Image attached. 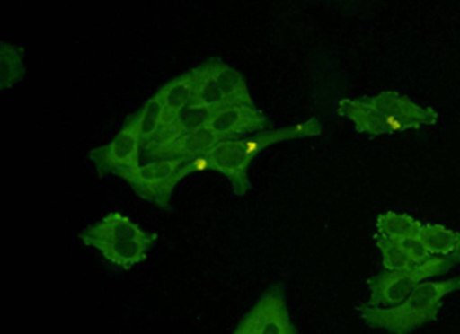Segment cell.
<instances>
[{
	"label": "cell",
	"mask_w": 460,
	"mask_h": 334,
	"mask_svg": "<svg viewBox=\"0 0 460 334\" xmlns=\"http://www.w3.org/2000/svg\"><path fill=\"white\" fill-rule=\"evenodd\" d=\"M336 110L366 136H392L433 127L440 120V112L398 91H382L364 99H341Z\"/></svg>",
	"instance_id": "obj_1"
},
{
	"label": "cell",
	"mask_w": 460,
	"mask_h": 334,
	"mask_svg": "<svg viewBox=\"0 0 460 334\" xmlns=\"http://www.w3.org/2000/svg\"><path fill=\"white\" fill-rule=\"evenodd\" d=\"M321 132H323L321 121L314 117L298 125L266 129L247 138L220 141L217 146L212 147V151L206 155V158H208L209 171H215L227 178L236 195H246L251 188L249 167L260 152L284 141L319 136Z\"/></svg>",
	"instance_id": "obj_2"
},
{
	"label": "cell",
	"mask_w": 460,
	"mask_h": 334,
	"mask_svg": "<svg viewBox=\"0 0 460 334\" xmlns=\"http://www.w3.org/2000/svg\"><path fill=\"white\" fill-rule=\"evenodd\" d=\"M456 290H460V277L422 282L398 305L372 307L362 303L358 313L368 327L392 334H408L438 318L444 299Z\"/></svg>",
	"instance_id": "obj_3"
},
{
	"label": "cell",
	"mask_w": 460,
	"mask_h": 334,
	"mask_svg": "<svg viewBox=\"0 0 460 334\" xmlns=\"http://www.w3.org/2000/svg\"><path fill=\"white\" fill-rule=\"evenodd\" d=\"M84 246L94 249L119 270L142 266L149 249L157 240L155 233L143 230L136 221L120 212H111L80 235Z\"/></svg>",
	"instance_id": "obj_4"
},
{
	"label": "cell",
	"mask_w": 460,
	"mask_h": 334,
	"mask_svg": "<svg viewBox=\"0 0 460 334\" xmlns=\"http://www.w3.org/2000/svg\"><path fill=\"white\" fill-rule=\"evenodd\" d=\"M192 173V158H175L151 160L121 172L119 177L125 180L140 198L155 204L160 209H168L175 188Z\"/></svg>",
	"instance_id": "obj_5"
},
{
	"label": "cell",
	"mask_w": 460,
	"mask_h": 334,
	"mask_svg": "<svg viewBox=\"0 0 460 334\" xmlns=\"http://www.w3.org/2000/svg\"><path fill=\"white\" fill-rule=\"evenodd\" d=\"M195 79L194 103L220 110L223 106L253 101L246 80L234 66L221 60H209L192 69Z\"/></svg>",
	"instance_id": "obj_6"
},
{
	"label": "cell",
	"mask_w": 460,
	"mask_h": 334,
	"mask_svg": "<svg viewBox=\"0 0 460 334\" xmlns=\"http://www.w3.org/2000/svg\"><path fill=\"white\" fill-rule=\"evenodd\" d=\"M453 256H433L429 261L414 267L405 272H385L373 277L368 281L372 307H393L398 305L411 294L414 288L429 277L444 275L455 264Z\"/></svg>",
	"instance_id": "obj_7"
},
{
	"label": "cell",
	"mask_w": 460,
	"mask_h": 334,
	"mask_svg": "<svg viewBox=\"0 0 460 334\" xmlns=\"http://www.w3.org/2000/svg\"><path fill=\"white\" fill-rule=\"evenodd\" d=\"M142 151L143 117L142 112H137L108 145L93 149L89 158L94 162L100 173L120 175L140 166Z\"/></svg>",
	"instance_id": "obj_8"
},
{
	"label": "cell",
	"mask_w": 460,
	"mask_h": 334,
	"mask_svg": "<svg viewBox=\"0 0 460 334\" xmlns=\"http://www.w3.org/2000/svg\"><path fill=\"white\" fill-rule=\"evenodd\" d=\"M232 334H298L281 287L269 288Z\"/></svg>",
	"instance_id": "obj_9"
},
{
	"label": "cell",
	"mask_w": 460,
	"mask_h": 334,
	"mask_svg": "<svg viewBox=\"0 0 460 334\" xmlns=\"http://www.w3.org/2000/svg\"><path fill=\"white\" fill-rule=\"evenodd\" d=\"M269 120L261 110H258L253 101L223 106L212 110L206 127L218 140H234L247 134L266 131Z\"/></svg>",
	"instance_id": "obj_10"
},
{
	"label": "cell",
	"mask_w": 460,
	"mask_h": 334,
	"mask_svg": "<svg viewBox=\"0 0 460 334\" xmlns=\"http://www.w3.org/2000/svg\"><path fill=\"white\" fill-rule=\"evenodd\" d=\"M376 246L381 251L382 266L387 272L411 270L433 258L419 236L401 241L376 240Z\"/></svg>",
	"instance_id": "obj_11"
},
{
	"label": "cell",
	"mask_w": 460,
	"mask_h": 334,
	"mask_svg": "<svg viewBox=\"0 0 460 334\" xmlns=\"http://www.w3.org/2000/svg\"><path fill=\"white\" fill-rule=\"evenodd\" d=\"M210 115H212V110H208V108H203V106L197 105V103L189 105L180 114L166 119L157 136L143 146V151L162 146V145H166V143H171V141L177 140V138H181V136L203 129L208 125Z\"/></svg>",
	"instance_id": "obj_12"
},
{
	"label": "cell",
	"mask_w": 460,
	"mask_h": 334,
	"mask_svg": "<svg viewBox=\"0 0 460 334\" xmlns=\"http://www.w3.org/2000/svg\"><path fill=\"white\" fill-rule=\"evenodd\" d=\"M195 79L192 69L181 74L164 84L157 94L154 95L169 117L180 114L189 105L194 103Z\"/></svg>",
	"instance_id": "obj_13"
},
{
	"label": "cell",
	"mask_w": 460,
	"mask_h": 334,
	"mask_svg": "<svg viewBox=\"0 0 460 334\" xmlns=\"http://www.w3.org/2000/svg\"><path fill=\"white\" fill-rule=\"evenodd\" d=\"M424 224L413 218L411 215L398 212H384L375 223V238L376 240L401 241L411 236H420Z\"/></svg>",
	"instance_id": "obj_14"
},
{
	"label": "cell",
	"mask_w": 460,
	"mask_h": 334,
	"mask_svg": "<svg viewBox=\"0 0 460 334\" xmlns=\"http://www.w3.org/2000/svg\"><path fill=\"white\" fill-rule=\"evenodd\" d=\"M419 238L424 242L429 255L451 256L457 244L459 232L448 229L442 224H424Z\"/></svg>",
	"instance_id": "obj_15"
},
{
	"label": "cell",
	"mask_w": 460,
	"mask_h": 334,
	"mask_svg": "<svg viewBox=\"0 0 460 334\" xmlns=\"http://www.w3.org/2000/svg\"><path fill=\"white\" fill-rule=\"evenodd\" d=\"M0 63H2V91L13 88L25 75L23 68V48L21 45L2 42L0 45Z\"/></svg>",
	"instance_id": "obj_16"
},
{
	"label": "cell",
	"mask_w": 460,
	"mask_h": 334,
	"mask_svg": "<svg viewBox=\"0 0 460 334\" xmlns=\"http://www.w3.org/2000/svg\"><path fill=\"white\" fill-rule=\"evenodd\" d=\"M140 112L143 117V146H145L154 136H157L158 131L162 129V126L168 119V115L164 114V110H162V106L155 97L147 100L146 105L143 106Z\"/></svg>",
	"instance_id": "obj_17"
},
{
	"label": "cell",
	"mask_w": 460,
	"mask_h": 334,
	"mask_svg": "<svg viewBox=\"0 0 460 334\" xmlns=\"http://www.w3.org/2000/svg\"><path fill=\"white\" fill-rule=\"evenodd\" d=\"M453 259H455L456 262H460V232H459V238H457V244H456L455 251H453Z\"/></svg>",
	"instance_id": "obj_18"
}]
</instances>
